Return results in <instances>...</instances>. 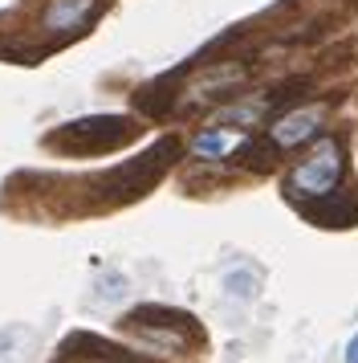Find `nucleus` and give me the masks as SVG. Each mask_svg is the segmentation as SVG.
Segmentation results:
<instances>
[{
    "label": "nucleus",
    "instance_id": "nucleus-7",
    "mask_svg": "<svg viewBox=\"0 0 358 363\" xmlns=\"http://www.w3.org/2000/svg\"><path fill=\"white\" fill-rule=\"evenodd\" d=\"M179 74H183V69H175V74H163L159 82L143 86V90L134 94V106H139L143 115H151V118H163L167 111H171V102L179 99V94H175V82H179Z\"/></svg>",
    "mask_w": 358,
    "mask_h": 363
},
{
    "label": "nucleus",
    "instance_id": "nucleus-2",
    "mask_svg": "<svg viewBox=\"0 0 358 363\" xmlns=\"http://www.w3.org/2000/svg\"><path fill=\"white\" fill-rule=\"evenodd\" d=\"M134 135H139V127L127 115H90L57 127L45 143L57 151H74V155H98V151H114L130 143Z\"/></svg>",
    "mask_w": 358,
    "mask_h": 363
},
{
    "label": "nucleus",
    "instance_id": "nucleus-3",
    "mask_svg": "<svg viewBox=\"0 0 358 363\" xmlns=\"http://www.w3.org/2000/svg\"><path fill=\"white\" fill-rule=\"evenodd\" d=\"M342 143L334 135H322L318 147L285 176V196L289 200H325L342 184Z\"/></svg>",
    "mask_w": 358,
    "mask_h": 363
},
{
    "label": "nucleus",
    "instance_id": "nucleus-8",
    "mask_svg": "<svg viewBox=\"0 0 358 363\" xmlns=\"http://www.w3.org/2000/svg\"><path fill=\"white\" fill-rule=\"evenodd\" d=\"M192 151H195V155H212V160H216V155H228V151H232V139H228V135L216 127V131H204V135H200V139L192 143Z\"/></svg>",
    "mask_w": 358,
    "mask_h": 363
},
{
    "label": "nucleus",
    "instance_id": "nucleus-10",
    "mask_svg": "<svg viewBox=\"0 0 358 363\" xmlns=\"http://www.w3.org/2000/svg\"><path fill=\"white\" fill-rule=\"evenodd\" d=\"M346 363H358V335L346 343Z\"/></svg>",
    "mask_w": 358,
    "mask_h": 363
},
{
    "label": "nucleus",
    "instance_id": "nucleus-1",
    "mask_svg": "<svg viewBox=\"0 0 358 363\" xmlns=\"http://www.w3.org/2000/svg\"><path fill=\"white\" fill-rule=\"evenodd\" d=\"M179 151H183V147H179L175 135H163L159 143H151L143 155H134V160H127V164L110 167L94 188L106 200H114V204H122V200H139V196H146V192L163 180V172L179 160Z\"/></svg>",
    "mask_w": 358,
    "mask_h": 363
},
{
    "label": "nucleus",
    "instance_id": "nucleus-5",
    "mask_svg": "<svg viewBox=\"0 0 358 363\" xmlns=\"http://www.w3.org/2000/svg\"><path fill=\"white\" fill-rule=\"evenodd\" d=\"M322 118H325V106H301V111H289V115L273 118L269 139H273L281 151H293V147H301L306 139H313V135H318Z\"/></svg>",
    "mask_w": 358,
    "mask_h": 363
},
{
    "label": "nucleus",
    "instance_id": "nucleus-6",
    "mask_svg": "<svg viewBox=\"0 0 358 363\" xmlns=\"http://www.w3.org/2000/svg\"><path fill=\"white\" fill-rule=\"evenodd\" d=\"M102 0H49V9L41 13V29L49 33H78L98 17Z\"/></svg>",
    "mask_w": 358,
    "mask_h": 363
},
{
    "label": "nucleus",
    "instance_id": "nucleus-9",
    "mask_svg": "<svg viewBox=\"0 0 358 363\" xmlns=\"http://www.w3.org/2000/svg\"><path fill=\"white\" fill-rule=\"evenodd\" d=\"M224 290L232 298H253L257 294V278H253L248 269H232V274L224 278Z\"/></svg>",
    "mask_w": 358,
    "mask_h": 363
},
{
    "label": "nucleus",
    "instance_id": "nucleus-4",
    "mask_svg": "<svg viewBox=\"0 0 358 363\" xmlns=\"http://www.w3.org/2000/svg\"><path fill=\"white\" fill-rule=\"evenodd\" d=\"M122 327L143 330V335L159 339V343H171V347H183L187 339L200 343V327H195V318L187 311H175V306H155V302L134 306V311L122 318Z\"/></svg>",
    "mask_w": 358,
    "mask_h": 363
}]
</instances>
